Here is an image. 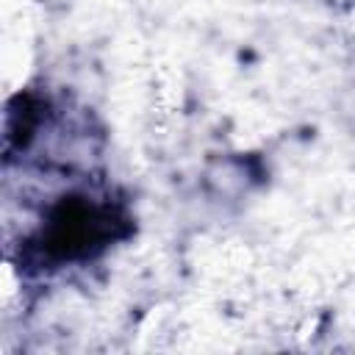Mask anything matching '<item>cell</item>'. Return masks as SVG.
<instances>
[{
  "instance_id": "cell-1",
  "label": "cell",
  "mask_w": 355,
  "mask_h": 355,
  "mask_svg": "<svg viewBox=\"0 0 355 355\" xmlns=\"http://www.w3.org/2000/svg\"><path fill=\"white\" fill-rule=\"evenodd\" d=\"M128 216L103 200L64 197L39 233V252L50 261H78L105 250L125 236Z\"/></svg>"
},
{
  "instance_id": "cell-2",
  "label": "cell",
  "mask_w": 355,
  "mask_h": 355,
  "mask_svg": "<svg viewBox=\"0 0 355 355\" xmlns=\"http://www.w3.org/2000/svg\"><path fill=\"white\" fill-rule=\"evenodd\" d=\"M42 125V100L33 94H19L11 105H8V116H6V144H17V147H28V141L36 136Z\"/></svg>"
}]
</instances>
